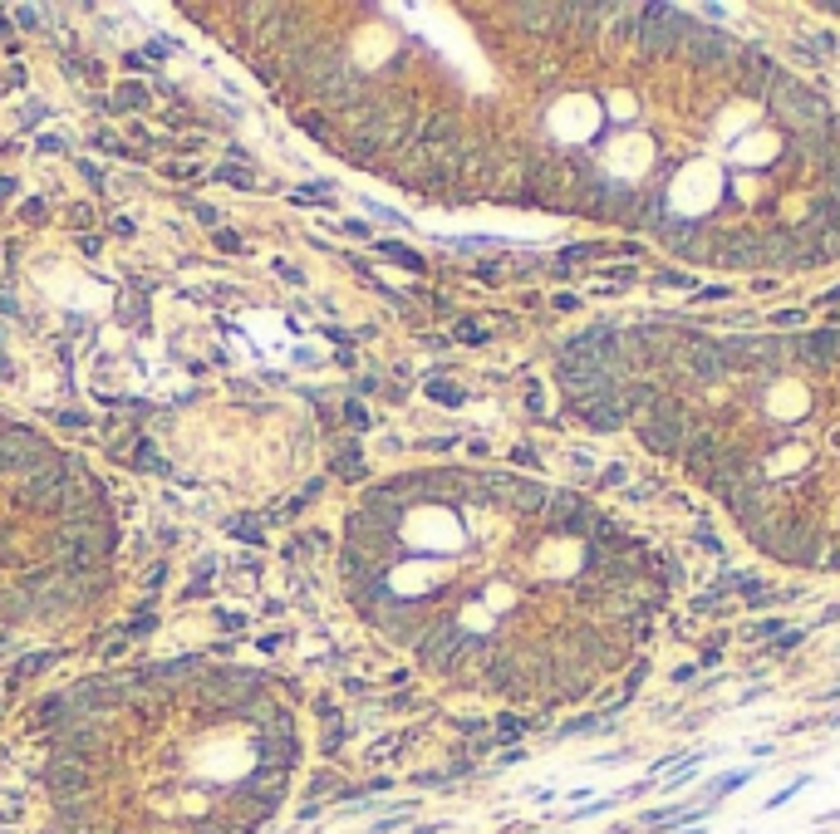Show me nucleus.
<instances>
[{"instance_id":"f3484780","label":"nucleus","mask_w":840,"mask_h":834,"mask_svg":"<svg viewBox=\"0 0 840 834\" xmlns=\"http://www.w3.org/2000/svg\"><path fill=\"white\" fill-rule=\"evenodd\" d=\"M820 565H826V569H840V540L826 549V555H820Z\"/></svg>"},{"instance_id":"a211bd4d","label":"nucleus","mask_w":840,"mask_h":834,"mask_svg":"<svg viewBox=\"0 0 840 834\" xmlns=\"http://www.w3.org/2000/svg\"><path fill=\"white\" fill-rule=\"evenodd\" d=\"M698 545H703V549H718V535H712L708 525H698Z\"/></svg>"},{"instance_id":"1a4fd4ad","label":"nucleus","mask_w":840,"mask_h":834,"mask_svg":"<svg viewBox=\"0 0 840 834\" xmlns=\"http://www.w3.org/2000/svg\"><path fill=\"white\" fill-rule=\"evenodd\" d=\"M712 255H718L722 265H767V235L722 231V235H712Z\"/></svg>"},{"instance_id":"4468645a","label":"nucleus","mask_w":840,"mask_h":834,"mask_svg":"<svg viewBox=\"0 0 840 834\" xmlns=\"http://www.w3.org/2000/svg\"><path fill=\"white\" fill-rule=\"evenodd\" d=\"M300 123H305L310 137H329V118H325V113H305Z\"/></svg>"},{"instance_id":"39448f33","label":"nucleus","mask_w":840,"mask_h":834,"mask_svg":"<svg viewBox=\"0 0 840 834\" xmlns=\"http://www.w3.org/2000/svg\"><path fill=\"white\" fill-rule=\"evenodd\" d=\"M541 525L551 530V535H585L590 540V530L600 525V516H595V510L585 506V496H575V491H551L541 506Z\"/></svg>"},{"instance_id":"6e6552de","label":"nucleus","mask_w":840,"mask_h":834,"mask_svg":"<svg viewBox=\"0 0 840 834\" xmlns=\"http://www.w3.org/2000/svg\"><path fill=\"white\" fill-rule=\"evenodd\" d=\"M732 78H737V94L742 98H767L771 84L781 78V69L771 64V55H761V49H737V64H728Z\"/></svg>"},{"instance_id":"f257e3e1","label":"nucleus","mask_w":840,"mask_h":834,"mask_svg":"<svg viewBox=\"0 0 840 834\" xmlns=\"http://www.w3.org/2000/svg\"><path fill=\"white\" fill-rule=\"evenodd\" d=\"M767 104H771V113H777L787 128H796V133H816V128H830V104H826V98L811 94L806 84H796V78H787V74L771 84Z\"/></svg>"},{"instance_id":"9d476101","label":"nucleus","mask_w":840,"mask_h":834,"mask_svg":"<svg viewBox=\"0 0 840 834\" xmlns=\"http://www.w3.org/2000/svg\"><path fill=\"white\" fill-rule=\"evenodd\" d=\"M575 412H580V418L590 422L595 432H614V427H620L624 418H629V412H624V402H620V392H614V398H595V402H580V408H575Z\"/></svg>"},{"instance_id":"dca6fc26","label":"nucleus","mask_w":840,"mask_h":834,"mask_svg":"<svg viewBox=\"0 0 840 834\" xmlns=\"http://www.w3.org/2000/svg\"><path fill=\"white\" fill-rule=\"evenodd\" d=\"M659 285H679V290H693V275H679V270H669V275H659Z\"/></svg>"},{"instance_id":"7ed1b4c3","label":"nucleus","mask_w":840,"mask_h":834,"mask_svg":"<svg viewBox=\"0 0 840 834\" xmlns=\"http://www.w3.org/2000/svg\"><path fill=\"white\" fill-rule=\"evenodd\" d=\"M688 25H693V15H683V10H673V5H639L634 35H639V49L649 59H669L673 49H683Z\"/></svg>"},{"instance_id":"ddd939ff","label":"nucleus","mask_w":840,"mask_h":834,"mask_svg":"<svg viewBox=\"0 0 840 834\" xmlns=\"http://www.w3.org/2000/svg\"><path fill=\"white\" fill-rule=\"evenodd\" d=\"M113 98H119V108H139L143 98H148V88H143V84H123Z\"/></svg>"},{"instance_id":"2eb2a0df","label":"nucleus","mask_w":840,"mask_h":834,"mask_svg":"<svg viewBox=\"0 0 840 834\" xmlns=\"http://www.w3.org/2000/svg\"><path fill=\"white\" fill-rule=\"evenodd\" d=\"M457 339H463V343H482V324L463 319V324H457Z\"/></svg>"},{"instance_id":"423d86ee","label":"nucleus","mask_w":840,"mask_h":834,"mask_svg":"<svg viewBox=\"0 0 840 834\" xmlns=\"http://www.w3.org/2000/svg\"><path fill=\"white\" fill-rule=\"evenodd\" d=\"M683 49H688V64H698V69H722L728 59H737V45L718 25H698V20L683 35Z\"/></svg>"},{"instance_id":"20e7f679","label":"nucleus","mask_w":840,"mask_h":834,"mask_svg":"<svg viewBox=\"0 0 840 834\" xmlns=\"http://www.w3.org/2000/svg\"><path fill=\"white\" fill-rule=\"evenodd\" d=\"M767 555L787 559V565H796V569L820 565V525L811 516H801V510H791V516L781 520L777 540L767 545Z\"/></svg>"},{"instance_id":"f03ea898","label":"nucleus","mask_w":840,"mask_h":834,"mask_svg":"<svg viewBox=\"0 0 840 834\" xmlns=\"http://www.w3.org/2000/svg\"><path fill=\"white\" fill-rule=\"evenodd\" d=\"M693 422H698V418H693L679 398H669V392H663V402L649 412V422H639V442L649 451H659V457H679V451L688 447Z\"/></svg>"},{"instance_id":"f8f14e48","label":"nucleus","mask_w":840,"mask_h":834,"mask_svg":"<svg viewBox=\"0 0 840 834\" xmlns=\"http://www.w3.org/2000/svg\"><path fill=\"white\" fill-rule=\"evenodd\" d=\"M604 15H610V5H561V25H571L575 35H595Z\"/></svg>"},{"instance_id":"0eeeda50","label":"nucleus","mask_w":840,"mask_h":834,"mask_svg":"<svg viewBox=\"0 0 840 834\" xmlns=\"http://www.w3.org/2000/svg\"><path fill=\"white\" fill-rule=\"evenodd\" d=\"M679 353H683V368H688L698 383H718V378H728V373H732L728 359H722V349H718V339H703L698 329L683 334Z\"/></svg>"},{"instance_id":"9b49d317","label":"nucleus","mask_w":840,"mask_h":834,"mask_svg":"<svg viewBox=\"0 0 840 834\" xmlns=\"http://www.w3.org/2000/svg\"><path fill=\"white\" fill-rule=\"evenodd\" d=\"M512 20L521 29H531V35H545V29L561 25V5H516Z\"/></svg>"}]
</instances>
